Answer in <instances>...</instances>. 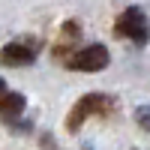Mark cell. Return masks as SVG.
<instances>
[{
	"instance_id": "3",
	"label": "cell",
	"mask_w": 150,
	"mask_h": 150,
	"mask_svg": "<svg viewBox=\"0 0 150 150\" xmlns=\"http://www.w3.org/2000/svg\"><path fill=\"white\" fill-rule=\"evenodd\" d=\"M66 66L75 69V72H99L108 66V48L105 45H87V48H78L66 57Z\"/></svg>"
},
{
	"instance_id": "2",
	"label": "cell",
	"mask_w": 150,
	"mask_h": 150,
	"mask_svg": "<svg viewBox=\"0 0 150 150\" xmlns=\"http://www.w3.org/2000/svg\"><path fill=\"white\" fill-rule=\"evenodd\" d=\"M114 30H117L120 39H129L135 45H144L150 39V21L144 15V9H138V6L123 9L120 18H117V24H114Z\"/></svg>"
},
{
	"instance_id": "6",
	"label": "cell",
	"mask_w": 150,
	"mask_h": 150,
	"mask_svg": "<svg viewBox=\"0 0 150 150\" xmlns=\"http://www.w3.org/2000/svg\"><path fill=\"white\" fill-rule=\"evenodd\" d=\"M78 39V21H69V24H63V30H60V42H57V48H54V54L57 57H69L72 51V42Z\"/></svg>"
},
{
	"instance_id": "5",
	"label": "cell",
	"mask_w": 150,
	"mask_h": 150,
	"mask_svg": "<svg viewBox=\"0 0 150 150\" xmlns=\"http://www.w3.org/2000/svg\"><path fill=\"white\" fill-rule=\"evenodd\" d=\"M21 114H24V96L21 93H3L0 96V117H3L6 123L15 126Z\"/></svg>"
},
{
	"instance_id": "4",
	"label": "cell",
	"mask_w": 150,
	"mask_h": 150,
	"mask_svg": "<svg viewBox=\"0 0 150 150\" xmlns=\"http://www.w3.org/2000/svg\"><path fill=\"white\" fill-rule=\"evenodd\" d=\"M36 42H9L6 48H0V63L3 66H27L36 57Z\"/></svg>"
},
{
	"instance_id": "1",
	"label": "cell",
	"mask_w": 150,
	"mask_h": 150,
	"mask_svg": "<svg viewBox=\"0 0 150 150\" xmlns=\"http://www.w3.org/2000/svg\"><path fill=\"white\" fill-rule=\"evenodd\" d=\"M108 114H114V99L105 96V93H87V96H81L78 102L72 105V114L66 120V129L69 132H78V126L87 117H108Z\"/></svg>"
},
{
	"instance_id": "7",
	"label": "cell",
	"mask_w": 150,
	"mask_h": 150,
	"mask_svg": "<svg viewBox=\"0 0 150 150\" xmlns=\"http://www.w3.org/2000/svg\"><path fill=\"white\" fill-rule=\"evenodd\" d=\"M135 120H138V126L150 132V105H141L138 111H135Z\"/></svg>"
},
{
	"instance_id": "8",
	"label": "cell",
	"mask_w": 150,
	"mask_h": 150,
	"mask_svg": "<svg viewBox=\"0 0 150 150\" xmlns=\"http://www.w3.org/2000/svg\"><path fill=\"white\" fill-rule=\"evenodd\" d=\"M6 93V84H3V78H0V96H3Z\"/></svg>"
}]
</instances>
